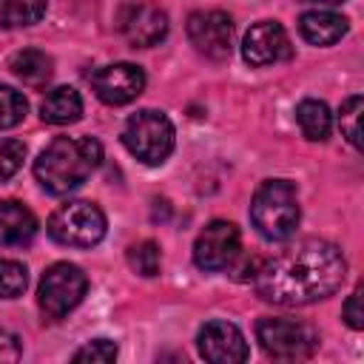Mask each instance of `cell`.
Masks as SVG:
<instances>
[{
  "label": "cell",
  "instance_id": "obj_1",
  "mask_svg": "<svg viewBox=\"0 0 364 364\" xmlns=\"http://www.w3.org/2000/svg\"><path fill=\"white\" fill-rule=\"evenodd\" d=\"M347 276L344 253L324 239L287 245L256 270V293L279 307H304L333 296Z\"/></svg>",
  "mask_w": 364,
  "mask_h": 364
},
{
  "label": "cell",
  "instance_id": "obj_2",
  "mask_svg": "<svg viewBox=\"0 0 364 364\" xmlns=\"http://www.w3.org/2000/svg\"><path fill=\"white\" fill-rule=\"evenodd\" d=\"M102 162V145L94 136H57L34 159V176L51 196L80 188Z\"/></svg>",
  "mask_w": 364,
  "mask_h": 364
},
{
  "label": "cell",
  "instance_id": "obj_3",
  "mask_svg": "<svg viewBox=\"0 0 364 364\" xmlns=\"http://www.w3.org/2000/svg\"><path fill=\"white\" fill-rule=\"evenodd\" d=\"M301 219L296 185L287 179H264L250 202V222L267 242H284L296 233Z\"/></svg>",
  "mask_w": 364,
  "mask_h": 364
},
{
  "label": "cell",
  "instance_id": "obj_4",
  "mask_svg": "<svg viewBox=\"0 0 364 364\" xmlns=\"http://www.w3.org/2000/svg\"><path fill=\"white\" fill-rule=\"evenodd\" d=\"M122 145L145 165H162L173 151V125L162 111L142 108L128 117Z\"/></svg>",
  "mask_w": 364,
  "mask_h": 364
},
{
  "label": "cell",
  "instance_id": "obj_5",
  "mask_svg": "<svg viewBox=\"0 0 364 364\" xmlns=\"http://www.w3.org/2000/svg\"><path fill=\"white\" fill-rule=\"evenodd\" d=\"M48 236L65 247H94L105 236V213L85 199H71L60 205L46 225Z\"/></svg>",
  "mask_w": 364,
  "mask_h": 364
},
{
  "label": "cell",
  "instance_id": "obj_6",
  "mask_svg": "<svg viewBox=\"0 0 364 364\" xmlns=\"http://www.w3.org/2000/svg\"><path fill=\"white\" fill-rule=\"evenodd\" d=\"M85 290H88L85 273L71 262H57L40 279L37 304L48 321H60L63 316H68L82 301Z\"/></svg>",
  "mask_w": 364,
  "mask_h": 364
},
{
  "label": "cell",
  "instance_id": "obj_7",
  "mask_svg": "<svg viewBox=\"0 0 364 364\" xmlns=\"http://www.w3.org/2000/svg\"><path fill=\"white\" fill-rule=\"evenodd\" d=\"M256 341L262 344V350L276 358V361H299L307 358L318 338L316 333L296 321V318H284V316H264L256 321Z\"/></svg>",
  "mask_w": 364,
  "mask_h": 364
},
{
  "label": "cell",
  "instance_id": "obj_8",
  "mask_svg": "<svg viewBox=\"0 0 364 364\" xmlns=\"http://www.w3.org/2000/svg\"><path fill=\"white\" fill-rule=\"evenodd\" d=\"M239 256H242L239 228L225 219H213L210 225H205L193 242V262L199 270H208V273L228 270Z\"/></svg>",
  "mask_w": 364,
  "mask_h": 364
},
{
  "label": "cell",
  "instance_id": "obj_9",
  "mask_svg": "<svg viewBox=\"0 0 364 364\" xmlns=\"http://www.w3.org/2000/svg\"><path fill=\"white\" fill-rule=\"evenodd\" d=\"M188 40L193 48L210 60H228L233 48V20L219 11H193L188 17Z\"/></svg>",
  "mask_w": 364,
  "mask_h": 364
},
{
  "label": "cell",
  "instance_id": "obj_10",
  "mask_svg": "<svg viewBox=\"0 0 364 364\" xmlns=\"http://www.w3.org/2000/svg\"><path fill=\"white\" fill-rule=\"evenodd\" d=\"M290 54H293L290 37H287L284 26L276 20H262L256 26H250L242 40V57L247 65H256V68L290 60Z\"/></svg>",
  "mask_w": 364,
  "mask_h": 364
},
{
  "label": "cell",
  "instance_id": "obj_11",
  "mask_svg": "<svg viewBox=\"0 0 364 364\" xmlns=\"http://www.w3.org/2000/svg\"><path fill=\"white\" fill-rule=\"evenodd\" d=\"M91 88L105 105H128L145 88V71L134 63L102 65L91 74Z\"/></svg>",
  "mask_w": 364,
  "mask_h": 364
},
{
  "label": "cell",
  "instance_id": "obj_12",
  "mask_svg": "<svg viewBox=\"0 0 364 364\" xmlns=\"http://www.w3.org/2000/svg\"><path fill=\"white\" fill-rule=\"evenodd\" d=\"M196 347H199V355L213 364H239L247 358V341H245L242 330L222 318L205 321L199 327Z\"/></svg>",
  "mask_w": 364,
  "mask_h": 364
},
{
  "label": "cell",
  "instance_id": "obj_13",
  "mask_svg": "<svg viewBox=\"0 0 364 364\" xmlns=\"http://www.w3.org/2000/svg\"><path fill=\"white\" fill-rule=\"evenodd\" d=\"M119 31L134 48L159 46L168 34V14L154 3H131L119 14Z\"/></svg>",
  "mask_w": 364,
  "mask_h": 364
},
{
  "label": "cell",
  "instance_id": "obj_14",
  "mask_svg": "<svg viewBox=\"0 0 364 364\" xmlns=\"http://www.w3.org/2000/svg\"><path fill=\"white\" fill-rule=\"evenodd\" d=\"M37 236V216L17 199L0 202V247H26Z\"/></svg>",
  "mask_w": 364,
  "mask_h": 364
},
{
  "label": "cell",
  "instance_id": "obj_15",
  "mask_svg": "<svg viewBox=\"0 0 364 364\" xmlns=\"http://www.w3.org/2000/svg\"><path fill=\"white\" fill-rule=\"evenodd\" d=\"M350 23L347 17L327 11V9H316V11H304L299 17V34L310 43V46H333L347 34Z\"/></svg>",
  "mask_w": 364,
  "mask_h": 364
},
{
  "label": "cell",
  "instance_id": "obj_16",
  "mask_svg": "<svg viewBox=\"0 0 364 364\" xmlns=\"http://www.w3.org/2000/svg\"><path fill=\"white\" fill-rule=\"evenodd\" d=\"M40 117L48 125H71L82 117V97L71 85L51 88L40 102Z\"/></svg>",
  "mask_w": 364,
  "mask_h": 364
},
{
  "label": "cell",
  "instance_id": "obj_17",
  "mask_svg": "<svg viewBox=\"0 0 364 364\" xmlns=\"http://www.w3.org/2000/svg\"><path fill=\"white\" fill-rule=\"evenodd\" d=\"M9 68L23 85L43 88L54 74V60L40 48H23L9 60Z\"/></svg>",
  "mask_w": 364,
  "mask_h": 364
},
{
  "label": "cell",
  "instance_id": "obj_18",
  "mask_svg": "<svg viewBox=\"0 0 364 364\" xmlns=\"http://www.w3.org/2000/svg\"><path fill=\"white\" fill-rule=\"evenodd\" d=\"M296 122L310 142H324L330 136V128H333L330 108L321 100H301L296 108Z\"/></svg>",
  "mask_w": 364,
  "mask_h": 364
},
{
  "label": "cell",
  "instance_id": "obj_19",
  "mask_svg": "<svg viewBox=\"0 0 364 364\" xmlns=\"http://www.w3.org/2000/svg\"><path fill=\"white\" fill-rule=\"evenodd\" d=\"M48 0H0V26L26 28L43 20Z\"/></svg>",
  "mask_w": 364,
  "mask_h": 364
},
{
  "label": "cell",
  "instance_id": "obj_20",
  "mask_svg": "<svg viewBox=\"0 0 364 364\" xmlns=\"http://www.w3.org/2000/svg\"><path fill=\"white\" fill-rule=\"evenodd\" d=\"M26 111H28L26 97L11 85H0V131L20 125L26 119Z\"/></svg>",
  "mask_w": 364,
  "mask_h": 364
},
{
  "label": "cell",
  "instance_id": "obj_21",
  "mask_svg": "<svg viewBox=\"0 0 364 364\" xmlns=\"http://www.w3.org/2000/svg\"><path fill=\"white\" fill-rule=\"evenodd\" d=\"M128 262H131V267H134L139 276H156V273H159V262H162L159 245L151 242V239L131 245V247H128Z\"/></svg>",
  "mask_w": 364,
  "mask_h": 364
},
{
  "label": "cell",
  "instance_id": "obj_22",
  "mask_svg": "<svg viewBox=\"0 0 364 364\" xmlns=\"http://www.w3.org/2000/svg\"><path fill=\"white\" fill-rule=\"evenodd\" d=\"M28 284L26 264L14 259H0V299H17Z\"/></svg>",
  "mask_w": 364,
  "mask_h": 364
},
{
  "label": "cell",
  "instance_id": "obj_23",
  "mask_svg": "<svg viewBox=\"0 0 364 364\" xmlns=\"http://www.w3.org/2000/svg\"><path fill=\"white\" fill-rule=\"evenodd\" d=\"M358 119H361V94H353L341 102V111H338V125H341V134L347 136V142L353 148H361V128H358Z\"/></svg>",
  "mask_w": 364,
  "mask_h": 364
},
{
  "label": "cell",
  "instance_id": "obj_24",
  "mask_svg": "<svg viewBox=\"0 0 364 364\" xmlns=\"http://www.w3.org/2000/svg\"><path fill=\"white\" fill-rule=\"evenodd\" d=\"M26 159V145L14 136H0V182L11 179Z\"/></svg>",
  "mask_w": 364,
  "mask_h": 364
},
{
  "label": "cell",
  "instance_id": "obj_25",
  "mask_svg": "<svg viewBox=\"0 0 364 364\" xmlns=\"http://www.w3.org/2000/svg\"><path fill=\"white\" fill-rule=\"evenodd\" d=\"M117 358V344L108 338H94L88 344H82L74 353V361H97V364H108Z\"/></svg>",
  "mask_w": 364,
  "mask_h": 364
},
{
  "label": "cell",
  "instance_id": "obj_26",
  "mask_svg": "<svg viewBox=\"0 0 364 364\" xmlns=\"http://www.w3.org/2000/svg\"><path fill=\"white\" fill-rule=\"evenodd\" d=\"M341 316H344V321H347L353 330H361V327H364V310H361V290H358V287L347 296Z\"/></svg>",
  "mask_w": 364,
  "mask_h": 364
},
{
  "label": "cell",
  "instance_id": "obj_27",
  "mask_svg": "<svg viewBox=\"0 0 364 364\" xmlns=\"http://www.w3.org/2000/svg\"><path fill=\"white\" fill-rule=\"evenodd\" d=\"M20 355H23L20 338H17L14 333H9V330L0 327V364H6V361H17Z\"/></svg>",
  "mask_w": 364,
  "mask_h": 364
},
{
  "label": "cell",
  "instance_id": "obj_28",
  "mask_svg": "<svg viewBox=\"0 0 364 364\" xmlns=\"http://www.w3.org/2000/svg\"><path fill=\"white\" fill-rule=\"evenodd\" d=\"M307 3H316V6H338L344 0H307Z\"/></svg>",
  "mask_w": 364,
  "mask_h": 364
}]
</instances>
